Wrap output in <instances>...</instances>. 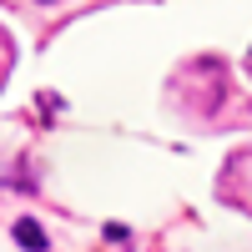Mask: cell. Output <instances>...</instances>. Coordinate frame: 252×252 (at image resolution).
Instances as JSON below:
<instances>
[{"mask_svg":"<svg viewBox=\"0 0 252 252\" xmlns=\"http://www.w3.org/2000/svg\"><path fill=\"white\" fill-rule=\"evenodd\" d=\"M15 237H20V247H31V252H46V232H40L35 222H15Z\"/></svg>","mask_w":252,"mask_h":252,"instance_id":"cell-1","label":"cell"},{"mask_svg":"<svg viewBox=\"0 0 252 252\" xmlns=\"http://www.w3.org/2000/svg\"><path fill=\"white\" fill-rule=\"evenodd\" d=\"M5 71H10V46H5V35H0V81H5Z\"/></svg>","mask_w":252,"mask_h":252,"instance_id":"cell-2","label":"cell"}]
</instances>
